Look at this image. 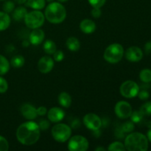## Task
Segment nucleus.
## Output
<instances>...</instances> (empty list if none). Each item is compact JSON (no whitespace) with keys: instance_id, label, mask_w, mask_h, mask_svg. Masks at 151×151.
<instances>
[{"instance_id":"obj_1","label":"nucleus","mask_w":151,"mask_h":151,"mask_svg":"<svg viewBox=\"0 0 151 151\" xmlns=\"http://www.w3.org/2000/svg\"><path fill=\"white\" fill-rule=\"evenodd\" d=\"M40 131L37 122L29 120L19 125L16 130V138L24 145H32L39 139Z\"/></svg>"},{"instance_id":"obj_2","label":"nucleus","mask_w":151,"mask_h":151,"mask_svg":"<svg viewBox=\"0 0 151 151\" xmlns=\"http://www.w3.org/2000/svg\"><path fill=\"white\" fill-rule=\"evenodd\" d=\"M44 16L50 23L58 24L66 19V10L59 1H52L46 7Z\"/></svg>"},{"instance_id":"obj_3","label":"nucleus","mask_w":151,"mask_h":151,"mask_svg":"<svg viewBox=\"0 0 151 151\" xmlns=\"http://www.w3.org/2000/svg\"><path fill=\"white\" fill-rule=\"evenodd\" d=\"M124 145L126 150L146 151L148 149L147 137L139 132H131L125 139Z\"/></svg>"},{"instance_id":"obj_4","label":"nucleus","mask_w":151,"mask_h":151,"mask_svg":"<svg viewBox=\"0 0 151 151\" xmlns=\"http://www.w3.org/2000/svg\"><path fill=\"white\" fill-rule=\"evenodd\" d=\"M124 53L125 51L123 47L119 43H114L106 49L103 58L108 63L115 64L121 61L124 56Z\"/></svg>"},{"instance_id":"obj_5","label":"nucleus","mask_w":151,"mask_h":151,"mask_svg":"<svg viewBox=\"0 0 151 151\" xmlns=\"http://www.w3.org/2000/svg\"><path fill=\"white\" fill-rule=\"evenodd\" d=\"M52 137L58 142H66L72 135V128L69 125L58 122L51 130Z\"/></svg>"},{"instance_id":"obj_6","label":"nucleus","mask_w":151,"mask_h":151,"mask_svg":"<svg viewBox=\"0 0 151 151\" xmlns=\"http://www.w3.org/2000/svg\"><path fill=\"white\" fill-rule=\"evenodd\" d=\"M24 21L28 28L32 29H37L43 26L45 22V16L40 10H34L32 11L27 12Z\"/></svg>"},{"instance_id":"obj_7","label":"nucleus","mask_w":151,"mask_h":151,"mask_svg":"<svg viewBox=\"0 0 151 151\" xmlns=\"http://www.w3.org/2000/svg\"><path fill=\"white\" fill-rule=\"evenodd\" d=\"M89 143L86 137L76 135L70 137L68 142V150L70 151H86L88 149Z\"/></svg>"},{"instance_id":"obj_8","label":"nucleus","mask_w":151,"mask_h":151,"mask_svg":"<svg viewBox=\"0 0 151 151\" xmlns=\"http://www.w3.org/2000/svg\"><path fill=\"white\" fill-rule=\"evenodd\" d=\"M140 90L138 84L133 81H126L122 83L119 88V92L122 97L131 99L137 97Z\"/></svg>"},{"instance_id":"obj_9","label":"nucleus","mask_w":151,"mask_h":151,"mask_svg":"<svg viewBox=\"0 0 151 151\" xmlns=\"http://www.w3.org/2000/svg\"><path fill=\"white\" fill-rule=\"evenodd\" d=\"M132 112V106L129 103L124 100L119 101L114 106V113L119 119H128L131 116Z\"/></svg>"},{"instance_id":"obj_10","label":"nucleus","mask_w":151,"mask_h":151,"mask_svg":"<svg viewBox=\"0 0 151 151\" xmlns=\"http://www.w3.org/2000/svg\"><path fill=\"white\" fill-rule=\"evenodd\" d=\"M84 125L91 131H98L103 125L102 119L98 115L94 113H88L83 116V119Z\"/></svg>"},{"instance_id":"obj_11","label":"nucleus","mask_w":151,"mask_h":151,"mask_svg":"<svg viewBox=\"0 0 151 151\" xmlns=\"http://www.w3.org/2000/svg\"><path fill=\"white\" fill-rule=\"evenodd\" d=\"M55 66V60L52 57L45 55L41 57L38 62V69L40 72L47 74L52 70Z\"/></svg>"},{"instance_id":"obj_12","label":"nucleus","mask_w":151,"mask_h":151,"mask_svg":"<svg viewBox=\"0 0 151 151\" xmlns=\"http://www.w3.org/2000/svg\"><path fill=\"white\" fill-rule=\"evenodd\" d=\"M125 58L130 62H139L142 59L143 52L139 47L133 46L129 47L126 50L125 52L124 53Z\"/></svg>"},{"instance_id":"obj_13","label":"nucleus","mask_w":151,"mask_h":151,"mask_svg":"<svg viewBox=\"0 0 151 151\" xmlns=\"http://www.w3.org/2000/svg\"><path fill=\"white\" fill-rule=\"evenodd\" d=\"M47 114L48 119L52 123L61 122L65 116V111L59 107L51 108Z\"/></svg>"},{"instance_id":"obj_14","label":"nucleus","mask_w":151,"mask_h":151,"mask_svg":"<svg viewBox=\"0 0 151 151\" xmlns=\"http://www.w3.org/2000/svg\"><path fill=\"white\" fill-rule=\"evenodd\" d=\"M20 111L22 116L27 120H33L37 117L36 109L29 103H24L21 106Z\"/></svg>"},{"instance_id":"obj_15","label":"nucleus","mask_w":151,"mask_h":151,"mask_svg":"<svg viewBox=\"0 0 151 151\" xmlns=\"http://www.w3.org/2000/svg\"><path fill=\"white\" fill-rule=\"evenodd\" d=\"M44 38H45V34L44 30L40 28H37L32 29V32H30L29 35V41L32 45L37 46L44 41Z\"/></svg>"},{"instance_id":"obj_16","label":"nucleus","mask_w":151,"mask_h":151,"mask_svg":"<svg viewBox=\"0 0 151 151\" xmlns=\"http://www.w3.org/2000/svg\"><path fill=\"white\" fill-rule=\"evenodd\" d=\"M96 24L88 19H83L80 23V29L85 34H91L95 31Z\"/></svg>"},{"instance_id":"obj_17","label":"nucleus","mask_w":151,"mask_h":151,"mask_svg":"<svg viewBox=\"0 0 151 151\" xmlns=\"http://www.w3.org/2000/svg\"><path fill=\"white\" fill-rule=\"evenodd\" d=\"M58 101L60 106L67 109V108L70 107L71 104H72V97H71L70 94H68L67 92L62 91L58 97Z\"/></svg>"},{"instance_id":"obj_18","label":"nucleus","mask_w":151,"mask_h":151,"mask_svg":"<svg viewBox=\"0 0 151 151\" xmlns=\"http://www.w3.org/2000/svg\"><path fill=\"white\" fill-rule=\"evenodd\" d=\"M66 47L72 52H78L81 48V42L76 37H69L66 41Z\"/></svg>"},{"instance_id":"obj_19","label":"nucleus","mask_w":151,"mask_h":151,"mask_svg":"<svg viewBox=\"0 0 151 151\" xmlns=\"http://www.w3.org/2000/svg\"><path fill=\"white\" fill-rule=\"evenodd\" d=\"M10 25V17L8 13L0 11V31L6 30Z\"/></svg>"},{"instance_id":"obj_20","label":"nucleus","mask_w":151,"mask_h":151,"mask_svg":"<svg viewBox=\"0 0 151 151\" xmlns=\"http://www.w3.org/2000/svg\"><path fill=\"white\" fill-rule=\"evenodd\" d=\"M27 13V10L24 7L19 6L13 10V18L16 22H21L22 20H24L25 16Z\"/></svg>"},{"instance_id":"obj_21","label":"nucleus","mask_w":151,"mask_h":151,"mask_svg":"<svg viewBox=\"0 0 151 151\" xmlns=\"http://www.w3.org/2000/svg\"><path fill=\"white\" fill-rule=\"evenodd\" d=\"M26 5L33 10H42L45 7L46 0H27Z\"/></svg>"},{"instance_id":"obj_22","label":"nucleus","mask_w":151,"mask_h":151,"mask_svg":"<svg viewBox=\"0 0 151 151\" xmlns=\"http://www.w3.org/2000/svg\"><path fill=\"white\" fill-rule=\"evenodd\" d=\"M10 63L9 60L2 55H0V75L7 74L10 70Z\"/></svg>"},{"instance_id":"obj_23","label":"nucleus","mask_w":151,"mask_h":151,"mask_svg":"<svg viewBox=\"0 0 151 151\" xmlns=\"http://www.w3.org/2000/svg\"><path fill=\"white\" fill-rule=\"evenodd\" d=\"M43 49L47 55H53V53L57 50V46L55 43L52 40H47L44 41Z\"/></svg>"},{"instance_id":"obj_24","label":"nucleus","mask_w":151,"mask_h":151,"mask_svg":"<svg viewBox=\"0 0 151 151\" xmlns=\"http://www.w3.org/2000/svg\"><path fill=\"white\" fill-rule=\"evenodd\" d=\"M25 59L24 56L21 55H14L10 60V65L13 67L19 69V68L22 67L24 65Z\"/></svg>"},{"instance_id":"obj_25","label":"nucleus","mask_w":151,"mask_h":151,"mask_svg":"<svg viewBox=\"0 0 151 151\" xmlns=\"http://www.w3.org/2000/svg\"><path fill=\"white\" fill-rule=\"evenodd\" d=\"M139 78L145 83H150L151 82V70L149 69H144L140 72Z\"/></svg>"},{"instance_id":"obj_26","label":"nucleus","mask_w":151,"mask_h":151,"mask_svg":"<svg viewBox=\"0 0 151 151\" xmlns=\"http://www.w3.org/2000/svg\"><path fill=\"white\" fill-rule=\"evenodd\" d=\"M107 150L109 151H125L126 149H125L124 143L116 141L109 145Z\"/></svg>"},{"instance_id":"obj_27","label":"nucleus","mask_w":151,"mask_h":151,"mask_svg":"<svg viewBox=\"0 0 151 151\" xmlns=\"http://www.w3.org/2000/svg\"><path fill=\"white\" fill-rule=\"evenodd\" d=\"M131 120L135 123H139L142 121L143 118H144V115L142 114V112L140 111H134L132 112L131 116Z\"/></svg>"},{"instance_id":"obj_28","label":"nucleus","mask_w":151,"mask_h":151,"mask_svg":"<svg viewBox=\"0 0 151 151\" xmlns=\"http://www.w3.org/2000/svg\"><path fill=\"white\" fill-rule=\"evenodd\" d=\"M135 128L134 126V123L132 121H127V122H124L122 125L121 130L123 133H131Z\"/></svg>"},{"instance_id":"obj_29","label":"nucleus","mask_w":151,"mask_h":151,"mask_svg":"<svg viewBox=\"0 0 151 151\" xmlns=\"http://www.w3.org/2000/svg\"><path fill=\"white\" fill-rule=\"evenodd\" d=\"M140 111L142 112L144 116H150L151 115V102H147L144 103L142 106L140 107Z\"/></svg>"},{"instance_id":"obj_30","label":"nucleus","mask_w":151,"mask_h":151,"mask_svg":"<svg viewBox=\"0 0 151 151\" xmlns=\"http://www.w3.org/2000/svg\"><path fill=\"white\" fill-rule=\"evenodd\" d=\"M3 11L7 13H12L13 11V10L15 9V2L13 1H6L3 4L2 6Z\"/></svg>"},{"instance_id":"obj_31","label":"nucleus","mask_w":151,"mask_h":151,"mask_svg":"<svg viewBox=\"0 0 151 151\" xmlns=\"http://www.w3.org/2000/svg\"><path fill=\"white\" fill-rule=\"evenodd\" d=\"M8 89V83L4 78L0 75V94H4Z\"/></svg>"},{"instance_id":"obj_32","label":"nucleus","mask_w":151,"mask_h":151,"mask_svg":"<svg viewBox=\"0 0 151 151\" xmlns=\"http://www.w3.org/2000/svg\"><path fill=\"white\" fill-rule=\"evenodd\" d=\"M90 5L93 7L101 8L106 2V0H88Z\"/></svg>"},{"instance_id":"obj_33","label":"nucleus","mask_w":151,"mask_h":151,"mask_svg":"<svg viewBox=\"0 0 151 151\" xmlns=\"http://www.w3.org/2000/svg\"><path fill=\"white\" fill-rule=\"evenodd\" d=\"M9 149V143L6 138L0 136V151H7Z\"/></svg>"},{"instance_id":"obj_34","label":"nucleus","mask_w":151,"mask_h":151,"mask_svg":"<svg viewBox=\"0 0 151 151\" xmlns=\"http://www.w3.org/2000/svg\"><path fill=\"white\" fill-rule=\"evenodd\" d=\"M38 126H39V128L40 130H41V131H46V130L49 129V128H50V121L47 120V119H41V120H39V122H38Z\"/></svg>"},{"instance_id":"obj_35","label":"nucleus","mask_w":151,"mask_h":151,"mask_svg":"<svg viewBox=\"0 0 151 151\" xmlns=\"http://www.w3.org/2000/svg\"><path fill=\"white\" fill-rule=\"evenodd\" d=\"M64 58V53L62 50H56L53 53V60L56 62H60Z\"/></svg>"},{"instance_id":"obj_36","label":"nucleus","mask_w":151,"mask_h":151,"mask_svg":"<svg viewBox=\"0 0 151 151\" xmlns=\"http://www.w3.org/2000/svg\"><path fill=\"white\" fill-rule=\"evenodd\" d=\"M138 97L141 100H146L149 98V97H150V94H149L148 91L145 89H143L142 90V91L139 90V91L138 93Z\"/></svg>"},{"instance_id":"obj_37","label":"nucleus","mask_w":151,"mask_h":151,"mask_svg":"<svg viewBox=\"0 0 151 151\" xmlns=\"http://www.w3.org/2000/svg\"><path fill=\"white\" fill-rule=\"evenodd\" d=\"M91 16H93L95 19H98L102 15V11L100 10V8H97V7H93V9L91 11Z\"/></svg>"},{"instance_id":"obj_38","label":"nucleus","mask_w":151,"mask_h":151,"mask_svg":"<svg viewBox=\"0 0 151 151\" xmlns=\"http://www.w3.org/2000/svg\"><path fill=\"white\" fill-rule=\"evenodd\" d=\"M36 111L38 116H44L47 113V108L44 107V106H40L38 109H36Z\"/></svg>"},{"instance_id":"obj_39","label":"nucleus","mask_w":151,"mask_h":151,"mask_svg":"<svg viewBox=\"0 0 151 151\" xmlns=\"http://www.w3.org/2000/svg\"><path fill=\"white\" fill-rule=\"evenodd\" d=\"M145 51L146 54H150L151 53V41H148L145 45Z\"/></svg>"},{"instance_id":"obj_40","label":"nucleus","mask_w":151,"mask_h":151,"mask_svg":"<svg viewBox=\"0 0 151 151\" xmlns=\"http://www.w3.org/2000/svg\"><path fill=\"white\" fill-rule=\"evenodd\" d=\"M80 126V121L79 119H76L75 120L73 121V122L72 123V127L73 128H78Z\"/></svg>"},{"instance_id":"obj_41","label":"nucleus","mask_w":151,"mask_h":151,"mask_svg":"<svg viewBox=\"0 0 151 151\" xmlns=\"http://www.w3.org/2000/svg\"><path fill=\"white\" fill-rule=\"evenodd\" d=\"M26 1H27V0H14V2L16 3V4H19V5L25 4V3H26Z\"/></svg>"},{"instance_id":"obj_42","label":"nucleus","mask_w":151,"mask_h":151,"mask_svg":"<svg viewBox=\"0 0 151 151\" xmlns=\"http://www.w3.org/2000/svg\"><path fill=\"white\" fill-rule=\"evenodd\" d=\"M147 138L148 139V142H151V128H150V129L148 130L147 133Z\"/></svg>"},{"instance_id":"obj_43","label":"nucleus","mask_w":151,"mask_h":151,"mask_svg":"<svg viewBox=\"0 0 151 151\" xmlns=\"http://www.w3.org/2000/svg\"><path fill=\"white\" fill-rule=\"evenodd\" d=\"M96 151H106V149L103 147H98L95 149Z\"/></svg>"},{"instance_id":"obj_44","label":"nucleus","mask_w":151,"mask_h":151,"mask_svg":"<svg viewBox=\"0 0 151 151\" xmlns=\"http://www.w3.org/2000/svg\"><path fill=\"white\" fill-rule=\"evenodd\" d=\"M29 41H27V40H25V41H24L23 42H22V44H23L24 47H28V46H29Z\"/></svg>"},{"instance_id":"obj_45","label":"nucleus","mask_w":151,"mask_h":151,"mask_svg":"<svg viewBox=\"0 0 151 151\" xmlns=\"http://www.w3.org/2000/svg\"><path fill=\"white\" fill-rule=\"evenodd\" d=\"M58 1L59 2L62 3V2H66V1H67L68 0H58Z\"/></svg>"},{"instance_id":"obj_46","label":"nucleus","mask_w":151,"mask_h":151,"mask_svg":"<svg viewBox=\"0 0 151 151\" xmlns=\"http://www.w3.org/2000/svg\"><path fill=\"white\" fill-rule=\"evenodd\" d=\"M46 1H47V2L50 3V2H52V1H54V0H46Z\"/></svg>"},{"instance_id":"obj_47","label":"nucleus","mask_w":151,"mask_h":151,"mask_svg":"<svg viewBox=\"0 0 151 151\" xmlns=\"http://www.w3.org/2000/svg\"><path fill=\"white\" fill-rule=\"evenodd\" d=\"M0 1H4V0H0Z\"/></svg>"}]
</instances>
